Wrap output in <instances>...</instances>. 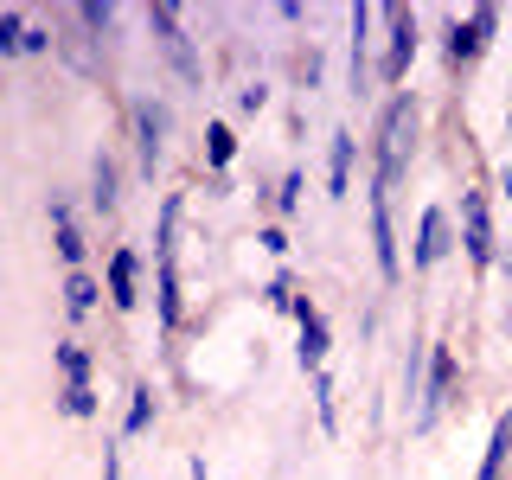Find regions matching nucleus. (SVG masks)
Returning a JSON list of instances; mask_svg holds the SVG:
<instances>
[{
    "instance_id": "f257e3e1",
    "label": "nucleus",
    "mask_w": 512,
    "mask_h": 480,
    "mask_svg": "<svg viewBox=\"0 0 512 480\" xmlns=\"http://www.w3.org/2000/svg\"><path fill=\"white\" fill-rule=\"evenodd\" d=\"M410 154H416V103L410 96H397L391 109H384V122H378V199H391L397 180L410 173Z\"/></svg>"
},
{
    "instance_id": "f03ea898",
    "label": "nucleus",
    "mask_w": 512,
    "mask_h": 480,
    "mask_svg": "<svg viewBox=\"0 0 512 480\" xmlns=\"http://www.w3.org/2000/svg\"><path fill=\"white\" fill-rule=\"evenodd\" d=\"M148 26H154V39H160V52H167V64L180 71V84L199 90V84H205V64H199V52H192V39L180 32V13H173V7H148Z\"/></svg>"
},
{
    "instance_id": "7ed1b4c3",
    "label": "nucleus",
    "mask_w": 512,
    "mask_h": 480,
    "mask_svg": "<svg viewBox=\"0 0 512 480\" xmlns=\"http://www.w3.org/2000/svg\"><path fill=\"white\" fill-rule=\"evenodd\" d=\"M448 397H455V359L436 346L429 352V384H423V404H416V429H436V416L448 410Z\"/></svg>"
},
{
    "instance_id": "20e7f679",
    "label": "nucleus",
    "mask_w": 512,
    "mask_h": 480,
    "mask_svg": "<svg viewBox=\"0 0 512 480\" xmlns=\"http://www.w3.org/2000/svg\"><path fill=\"white\" fill-rule=\"evenodd\" d=\"M493 26H500V13L493 7H474V20L468 26H448V64H474L480 52H487V39H493Z\"/></svg>"
},
{
    "instance_id": "39448f33",
    "label": "nucleus",
    "mask_w": 512,
    "mask_h": 480,
    "mask_svg": "<svg viewBox=\"0 0 512 480\" xmlns=\"http://www.w3.org/2000/svg\"><path fill=\"white\" fill-rule=\"evenodd\" d=\"M461 244H468L474 269L493 263V224H487V199L480 192H461Z\"/></svg>"
},
{
    "instance_id": "423d86ee",
    "label": "nucleus",
    "mask_w": 512,
    "mask_h": 480,
    "mask_svg": "<svg viewBox=\"0 0 512 480\" xmlns=\"http://www.w3.org/2000/svg\"><path fill=\"white\" fill-rule=\"evenodd\" d=\"M128 116H135V148H141V173H154V167H160V154H167V148H160V141H167V109L141 96V103L128 109Z\"/></svg>"
},
{
    "instance_id": "0eeeda50",
    "label": "nucleus",
    "mask_w": 512,
    "mask_h": 480,
    "mask_svg": "<svg viewBox=\"0 0 512 480\" xmlns=\"http://www.w3.org/2000/svg\"><path fill=\"white\" fill-rule=\"evenodd\" d=\"M384 20H391V52H384V84H404V71H410V58H416V13L391 7Z\"/></svg>"
},
{
    "instance_id": "6e6552de",
    "label": "nucleus",
    "mask_w": 512,
    "mask_h": 480,
    "mask_svg": "<svg viewBox=\"0 0 512 480\" xmlns=\"http://www.w3.org/2000/svg\"><path fill=\"white\" fill-rule=\"evenodd\" d=\"M372 256H378L384 282L404 276V263H397V231H391V199H378V192H372Z\"/></svg>"
},
{
    "instance_id": "1a4fd4ad",
    "label": "nucleus",
    "mask_w": 512,
    "mask_h": 480,
    "mask_svg": "<svg viewBox=\"0 0 512 480\" xmlns=\"http://www.w3.org/2000/svg\"><path fill=\"white\" fill-rule=\"evenodd\" d=\"M442 256H448V218L423 212V224H416V269H436Z\"/></svg>"
},
{
    "instance_id": "9d476101",
    "label": "nucleus",
    "mask_w": 512,
    "mask_h": 480,
    "mask_svg": "<svg viewBox=\"0 0 512 480\" xmlns=\"http://www.w3.org/2000/svg\"><path fill=\"white\" fill-rule=\"evenodd\" d=\"M301 365H320V359H327V320H320V308H314V301H301Z\"/></svg>"
},
{
    "instance_id": "9b49d317",
    "label": "nucleus",
    "mask_w": 512,
    "mask_h": 480,
    "mask_svg": "<svg viewBox=\"0 0 512 480\" xmlns=\"http://www.w3.org/2000/svg\"><path fill=\"white\" fill-rule=\"evenodd\" d=\"M109 301L116 308H135V250H116V263H109Z\"/></svg>"
},
{
    "instance_id": "f8f14e48",
    "label": "nucleus",
    "mask_w": 512,
    "mask_h": 480,
    "mask_svg": "<svg viewBox=\"0 0 512 480\" xmlns=\"http://www.w3.org/2000/svg\"><path fill=\"white\" fill-rule=\"evenodd\" d=\"M90 205H96V212H116V160H109V154L90 160Z\"/></svg>"
},
{
    "instance_id": "ddd939ff",
    "label": "nucleus",
    "mask_w": 512,
    "mask_h": 480,
    "mask_svg": "<svg viewBox=\"0 0 512 480\" xmlns=\"http://www.w3.org/2000/svg\"><path fill=\"white\" fill-rule=\"evenodd\" d=\"M506 455H512V410L493 423V442H487V461H480V480H500V474H506Z\"/></svg>"
},
{
    "instance_id": "4468645a",
    "label": "nucleus",
    "mask_w": 512,
    "mask_h": 480,
    "mask_svg": "<svg viewBox=\"0 0 512 480\" xmlns=\"http://www.w3.org/2000/svg\"><path fill=\"white\" fill-rule=\"evenodd\" d=\"M333 192H352V135H333V160H327Z\"/></svg>"
},
{
    "instance_id": "2eb2a0df",
    "label": "nucleus",
    "mask_w": 512,
    "mask_h": 480,
    "mask_svg": "<svg viewBox=\"0 0 512 480\" xmlns=\"http://www.w3.org/2000/svg\"><path fill=\"white\" fill-rule=\"evenodd\" d=\"M64 308L84 320V314L96 308V282H90V276H71V282H64Z\"/></svg>"
},
{
    "instance_id": "dca6fc26",
    "label": "nucleus",
    "mask_w": 512,
    "mask_h": 480,
    "mask_svg": "<svg viewBox=\"0 0 512 480\" xmlns=\"http://www.w3.org/2000/svg\"><path fill=\"white\" fill-rule=\"evenodd\" d=\"M13 52H26V26H20V13H0V58H13Z\"/></svg>"
},
{
    "instance_id": "f3484780",
    "label": "nucleus",
    "mask_w": 512,
    "mask_h": 480,
    "mask_svg": "<svg viewBox=\"0 0 512 480\" xmlns=\"http://www.w3.org/2000/svg\"><path fill=\"white\" fill-rule=\"evenodd\" d=\"M154 423V391H148V384H141V391H135V404H128V436H141V429H148Z\"/></svg>"
},
{
    "instance_id": "a211bd4d",
    "label": "nucleus",
    "mask_w": 512,
    "mask_h": 480,
    "mask_svg": "<svg viewBox=\"0 0 512 480\" xmlns=\"http://www.w3.org/2000/svg\"><path fill=\"white\" fill-rule=\"evenodd\" d=\"M64 416H96V391H90V384H64Z\"/></svg>"
},
{
    "instance_id": "6ab92c4d",
    "label": "nucleus",
    "mask_w": 512,
    "mask_h": 480,
    "mask_svg": "<svg viewBox=\"0 0 512 480\" xmlns=\"http://www.w3.org/2000/svg\"><path fill=\"white\" fill-rule=\"evenodd\" d=\"M205 141H212V167H231V154H237V135H231V128L212 122V135H205Z\"/></svg>"
},
{
    "instance_id": "aec40b11",
    "label": "nucleus",
    "mask_w": 512,
    "mask_h": 480,
    "mask_svg": "<svg viewBox=\"0 0 512 480\" xmlns=\"http://www.w3.org/2000/svg\"><path fill=\"white\" fill-rule=\"evenodd\" d=\"M423 365H429V346H410V359H404V397L423 391Z\"/></svg>"
},
{
    "instance_id": "412c9836",
    "label": "nucleus",
    "mask_w": 512,
    "mask_h": 480,
    "mask_svg": "<svg viewBox=\"0 0 512 480\" xmlns=\"http://www.w3.org/2000/svg\"><path fill=\"white\" fill-rule=\"evenodd\" d=\"M58 250H64V263H77V256H84V231H77L71 218H58Z\"/></svg>"
},
{
    "instance_id": "4be33fe9",
    "label": "nucleus",
    "mask_w": 512,
    "mask_h": 480,
    "mask_svg": "<svg viewBox=\"0 0 512 480\" xmlns=\"http://www.w3.org/2000/svg\"><path fill=\"white\" fill-rule=\"evenodd\" d=\"M58 365H64V378H71V384H84V372H90V359L77 346H58Z\"/></svg>"
},
{
    "instance_id": "5701e85b",
    "label": "nucleus",
    "mask_w": 512,
    "mask_h": 480,
    "mask_svg": "<svg viewBox=\"0 0 512 480\" xmlns=\"http://www.w3.org/2000/svg\"><path fill=\"white\" fill-rule=\"evenodd\" d=\"M314 404H320V429H333V384L320 378V391H314Z\"/></svg>"
},
{
    "instance_id": "b1692460",
    "label": "nucleus",
    "mask_w": 512,
    "mask_h": 480,
    "mask_svg": "<svg viewBox=\"0 0 512 480\" xmlns=\"http://www.w3.org/2000/svg\"><path fill=\"white\" fill-rule=\"evenodd\" d=\"M269 103V90L263 84H250V90H237V109H250V116H256V109H263Z\"/></svg>"
},
{
    "instance_id": "393cba45",
    "label": "nucleus",
    "mask_w": 512,
    "mask_h": 480,
    "mask_svg": "<svg viewBox=\"0 0 512 480\" xmlns=\"http://www.w3.org/2000/svg\"><path fill=\"white\" fill-rule=\"evenodd\" d=\"M295 199H301V173H288L282 180V212H295Z\"/></svg>"
},
{
    "instance_id": "a878e982",
    "label": "nucleus",
    "mask_w": 512,
    "mask_h": 480,
    "mask_svg": "<svg viewBox=\"0 0 512 480\" xmlns=\"http://www.w3.org/2000/svg\"><path fill=\"white\" fill-rule=\"evenodd\" d=\"M103 480H122V461H116V448H103Z\"/></svg>"
},
{
    "instance_id": "bb28decb",
    "label": "nucleus",
    "mask_w": 512,
    "mask_h": 480,
    "mask_svg": "<svg viewBox=\"0 0 512 480\" xmlns=\"http://www.w3.org/2000/svg\"><path fill=\"white\" fill-rule=\"evenodd\" d=\"M192 480H205V461H192Z\"/></svg>"
},
{
    "instance_id": "cd10ccee",
    "label": "nucleus",
    "mask_w": 512,
    "mask_h": 480,
    "mask_svg": "<svg viewBox=\"0 0 512 480\" xmlns=\"http://www.w3.org/2000/svg\"><path fill=\"white\" fill-rule=\"evenodd\" d=\"M506 199H512V173H506Z\"/></svg>"
}]
</instances>
